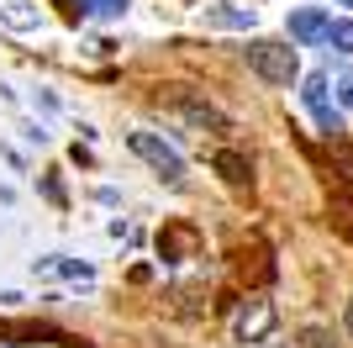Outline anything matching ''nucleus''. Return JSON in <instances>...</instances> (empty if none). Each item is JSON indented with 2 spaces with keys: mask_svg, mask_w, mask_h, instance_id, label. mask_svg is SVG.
<instances>
[{
  "mask_svg": "<svg viewBox=\"0 0 353 348\" xmlns=\"http://www.w3.org/2000/svg\"><path fill=\"white\" fill-rule=\"evenodd\" d=\"M127 148L159 174L163 185H185V153H179L169 137H159V132H148V127H132L127 132Z\"/></svg>",
  "mask_w": 353,
  "mask_h": 348,
  "instance_id": "obj_1",
  "label": "nucleus"
},
{
  "mask_svg": "<svg viewBox=\"0 0 353 348\" xmlns=\"http://www.w3.org/2000/svg\"><path fill=\"white\" fill-rule=\"evenodd\" d=\"M248 69L264 79V85H290L295 74H301V53H295L290 43H280V37H253L248 48Z\"/></svg>",
  "mask_w": 353,
  "mask_h": 348,
  "instance_id": "obj_2",
  "label": "nucleus"
},
{
  "mask_svg": "<svg viewBox=\"0 0 353 348\" xmlns=\"http://www.w3.org/2000/svg\"><path fill=\"white\" fill-rule=\"evenodd\" d=\"M301 106L311 111V122L322 132H343V116H338V106H332V79H327L322 69L301 79Z\"/></svg>",
  "mask_w": 353,
  "mask_h": 348,
  "instance_id": "obj_3",
  "label": "nucleus"
},
{
  "mask_svg": "<svg viewBox=\"0 0 353 348\" xmlns=\"http://www.w3.org/2000/svg\"><path fill=\"white\" fill-rule=\"evenodd\" d=\"M206 27L211 32H253L259 27V11L237 6V0H216V6H206Z\"/></svg>",
  "mask_w": 353,
  "mask_h": 348,
  "instance_id": "obj_4",
  "label": "nucleus"
},
{
  "mask_svg": "<svg viewBox=\"0 0 353 348\" xmlns=\"http://www.w3.org/2000/svg\"><path fill=\"white\" fill-rule=\"evenodd\" d=\"M269 327H274V301H248L232 322V333L243 338V343H264Z\"/></svg>",
  "mask_w": 353,
  "mask_h": 348,
  "instance_id": "obj_5",
  "label": "nucleus"
},
{
  "mask_svg": "<svg viewBox=\"0 0 353 348\" xmlns=\"http://www.w3.org/2000/svg\"><path fill=\"white\" fill-rule=\"evenodd\" d=\"M327 21H332V16H327L322 6H295V11H290V37L301 48H311V43H322V37H327Z\"/></svg>",
  "mask_w": 353,
  "mask_h": 348,
  "instance_id": "obj_6",
  "label": "nucleus"
},
{
  "mask_svg": "<svg viewBox=\"0 0 353 348\" xmlns=\"http://www.w3.org/2000/svg\"><path fill=\"white\" fill-rule=\"evenodd\" d=\"M0 27L27 37V32H43L48 27V16L37 11V0H6V6H0Z\"/></svg>",
  "mask_w": 353,
  "mask_h": 348,
  "instance_id": "obj_7",
  "label": "nucleus"
},
{
  "mask_svg": "<svg viewBox=\"0 0 353 348\" xmlns=\"http://www.w3.org/2000/svg\"><path fill=\"white\" fill-rule=\"evenodd\" d=\"M174 106H179L185 116H190L195 127H216V132H232V122H227V116H221V111H216L211 101H195L190 90H174Z\"/></svg>",
  "mask_w": 353,
  "mask_h": 348,
  "instance_id": "obj_8",
  "label": "nucleus"
},
{
  "mask_svg": "<svg viewBox=\"0 0 353 348\" xmlns=\"http://www.w3.org/2000/svg\"><path fill=\"white\" fill-rule=\"evenodd\" d=\"M37 269H43V275H59V280H69V285H95V269H90L85 259H63V253H48L43 264H37Z\"/></svg>",
  "mask_w": 353,
  "mask_h": 348,
  "instance_id": "obj_9",
  "label": "nucleus"
},
{
  "mask_svg": "<svg viewBox=\"0 0 353 348\" xmlns=\"http://www.w3.org/2000/svg\"><path fill=\"white\" fill-rule=\"evenodd\" d=\"M85 16H95V21H121V16L132 11V0H74Z\"/></svg>",
  "mask_w": 353,
  "mask_h": 348,
  "instance_id": "obj_10",
  "label": "nucleus"
},
{
  "mask_svg": "<svg viewBox=\"0 0 353 348\" xmlns=\"http://www.w3.org/2000/svg\"><path fill=\"white\" fill-rule=\"evenodd\" d=\"M332 53H353V16H338V21H327V37H322Z\"/></svg>",
  "mask_w": 353,
  "mask_h": 348,
  "instance_id": "obj_11",
  "label": "nucleus"
},
{
  "mask_svg": "<svg viewBox=\"0 0 353 348\" xmlns=\"http://www.w3.org/2000/svg\"><path fill=\"white\" fill-rule=\"evenodd\" d=\"M216 169L227 174V180H237V185H243V180H248V164L237 159V153H216Z\"/></svg>",
  "mask_w": 353,
  "mask_h": 348,
  "instance_id": "obj_12",
  "label": "nucleus"
},
{
  "mask_svg": "<svg viewBox=\"0 0 353 348\" xmlns=\"http://www.w3.org/2000/svg\"><path fill=\"white\" fill-rule=\"evenodd\" d=\"M332 90H338V106H343V111H353V69H343L338 79H332Z\"/></svg>",
  "mask_w": 353,
  "mask_h": 348,
  "instance_id": "obj_13",
  "label": "nucleus"
},
{
  "mask_svg": "<svg viewBox=\"0 0 353 348\" xmlns=\"http://www.w3.org/2000/svg\"><path fill=\"white\" fill-rule=\"evenodd\" d=\"M301 348H332V338H327L322 327H306V333H301Z\"/></svg>",
  "mask_w": 353,
  "mask_h": 348,
  "instance_id": "obj_14",
  "label": "nucleus"
},
{
  "mask_svg": "<svg viewBox=\"0 0 353 348\" xmlns=\"http://www.w3.org/2000/svg\"><path fill=\"white\" fill-rule=\"evenodd\" d=\"M348 333H353V301H348Z\"/></svg>",
  "mask_w": 353,
  "mask_h": 348,
  "instance_id": "obj_15",
  "label": "nucleus"
},
{
  "mask_svg": "<svg viewBox=\"0 0 353 348\" xmlns=\"http://www.w3.org/2000/svg\"><path fill=\"white\" fill-rule=\"evenodd\" d=\"M332 6H348V11H353V0H332Z\"/></svg>",
  "mask_w": 353,
  "mask_h": 348,
  "instance_id": "obj_16",
  "label": "nucleus"
}]
</instances>
